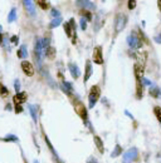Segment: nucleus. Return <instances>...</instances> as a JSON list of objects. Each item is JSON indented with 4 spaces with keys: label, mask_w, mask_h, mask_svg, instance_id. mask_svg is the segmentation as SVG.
<instances>
[{
    "label": "nucleus",
    "mask_w": 161,
    "mask_h": 163,
    "mask_svg": "<svg viewBox=\"0 0 161 163\" xmlns=\"http://www.w3.org/2000/svg\"><path fill=\"white\" fill-rule=\"evenodd\" d=\"M100 94H101V89L100 85H92L91 87V92H89V95H88V101H89V108H93L98 98H100Z\"/></svg>",
    "instance_id": "obj_1"
},
{
    "label": "nucleus",
    "mask_w": 161,
    "mask_h": 163,
    "mask_svg": "<svg viewBox=\"0 0 161 163\" xmlns=\"http://www.w3.org/2000/svg\"><path fill=\"white\" fill-rule=\"evenodd\" d=\"M126 24H127V16L126 15L122 14V13L116 15V19H115V30H116V33L122 31L125 29Z\"/></svg>",
    "instance_id": "obj_2"
},
{
    "label": "nucleus",
    "mask_w": 161,
    "mask_h": 163,
    "mask_svg": "<svg viewBox=\"0 0 161 163\" xmlns=\"http://www.w3.org/2000/svg\"><path fill=\"white\" fill-rule=\"evenodd\" d=\"M127 44L130 45L132 49H138V48L142 46V40H141V39L137 36V34L133 31L131 35L127 36Z\"/></svg>",
    "instance_id": "obj_3"
},
{
    "label": "nucleus",
    "mask_w": 161,
    "mask_h": 163,
    "mask_svg": "<svg viewBox=\"0 0 161 163\" xmlns=\"http://www.w3.org/2000/svg\"><path fill=\"white\" fill-rule=\"evenodd\" d=\"M137 149L136 148H130L128 151H126V153L123 154V158H122V162L123 163H131L133 162L136 158H137Z\"/></svg>",
    "instance_id": "obj_4"
},
{
    "label": "nucleus",
    "mask_w": 161,
    "mask_h": 163,
    "mask_svg": "<svg viewBox=\"0 0 161 163\" xmlns=\"http://www.w3.org/2000/svg\"><path fill=\"white\" fill-rule=\"evenodd\" d=\"M74 110H76V113H77L82 119L87 120V109H86V107H84L83 103L77 102V103L74 104Z\"/></svg>",
    "instance_id": "obj_5"
},
{
    "label": "nucleus",
    "mask_w": 161,
    "mask_h": 163,
    "mask_svg": "<svg viewBox=\"0 0 161 163\" xmlns=\"http://www.w3.org/2000/svg\"><path fill=\"white\" fill-rule=\"evenodd\" d=\"M92 60L96 64H103V57H102V48L101 46H96L93 49V58Z\"/></svg>",
    "instance_id": "obj_6"
},
{
    "label": "nucleus",
    "mask_w": 161,
    "mask_h": 163,
    "mask_svg": "<svg viewBox=\"0 0 161 163\" xmlns=\"http://www.w3.org/2000/svg\"><path fill=\"white\" fill-rule=\"evenodd\" d=\"M22 69L25 73V75H28V77L34 75V67L31 65V63H29L28 60H23L22 61Z\"/></svg>",
    "instance_id": "obj_7"
},
{
    "label": "nucleus",
    "mask_w": 161,
    "mask_h": 163,
    "mask_svg": "<svg viewBox=\"0 0 161 163\" xmlns=\"http://www.w3.org/2000/svg\"><path fill=\"white\" fill-rule=\"evenodd\" d=\"M77 5L78 6H82L83 10L86 11H92L96 9V5L92 3V1H88V0H81V1H77Z\"/></svg>",
    "instance_id": "obj_8"
},
{
    "label": "nucleus",
    "mask_w": 161,
    "mask_h": 163,
    "mask_svg": "<svg viewBox=\"0 0 161 163\" xmlns=\"http://www.w3.org/2000/svg\"><path fill=\"white\" fill-rule=\"evenodd\" d=\"M135 75H136V82H142L144 79V65L136 63L135 64Z\"/></svg>",
    "instance_id": "obj_9"
},
{
    "label": "nucleus",
    "mask_w": 161,
    "mask_h": 163,
    "mask_svg": "<svg viewBox=\"0 0 161 163\" xmlns=\"http://www.w3.org/2000/svg\"><path fill=\"white\" fill-rule=\"evenodd\" d=\"M68 68H69L71 75L73 77L74 79L79 78V75H81V70H79V68H78V65H77V64H74V63H69V64H68Z\"/></svg>",
    "instance_id": "obj_10"
},
{
    "label": "nucleus",
    "mask_w": 161,
    "mask_h": 163,
    "mask_svg": "<svg viewBox=\"0 0 161 163\" xmlns=\"http://www.w3.org/2000/svg\"><path fill=\"white\" fill-rule=\"evenodd\" d=\"M92 73H93V69H92L91 60H86V68H84V83H87L88 82V79L91 78Z\"/></svg>",
    "instance_id": "obj_11"
},
{
    "label": "nucleus",
    "mask_w": 161,
    "mask_h": 163,
    "mask_svg": "<svg viewBox=\"0 0 161 163\" xmlns=\"http://www.w3.org/2000/svg\"><path fill=\"white\" fill-rule=\"evenodd\" d=\"M23 5L25 6V10H27L31 16L35 15V8H34V3H33V1H30V0H24V1H23Z\"/></svg>",
    "instance_id": "obj_12"
},
{
    "label": "nucleus",
    "mask_w": 161,
    "mask_h": 163,
    "mask_svg": "<svg viewBox=\"0 0 161 163\" xmlns=\"http://www.w3.org/2000/svg\"><path fill=\"white\" fill-rule=\"evenodd\" d=\"M27 101V93L25 92H19L16 93V95L14 97V104H22Z\"/></svg>",
    "instance_id": "obj_13"
},
{
    "label": "nucleus",
    "mask_w": 161,
    "mask_h": 163,
    "mask_svg": "<svg viewBox=\"0 0 161 163\" xmlns=\"http://www.w3.org/2000/svg\"><path fill=\"white\" fill-rule=\"evenodd\" d=\"M60 88L63 89V92H64V93H67L68 95H71V94H72L73 85H72L69 82H66V80H63V82H62V84H60Z\"/></svg>",
    "instance_id": "obj_14"
},
{
    "label": "nucleus",
    "mask_w": 161,
    "mask_h": 163,
    "mask_svg": "<svg viewBox=\"0 0 161 163\" xmlns=\"http://www.w3.org/2000/svg\"><path fill=\"white\" fill-rule=\"evenodd\" d=\"M18 57H19L20 59H27L28 52H27V45L25 44H23L19 48V50H18Z\"/></svg>",
    "instance_id": "obj_15"
},
{
    "label": "nucleus",
    "mask_w": 161,
    "mask_h": 163,
    "mask_svg": "<svg viewBox=\"0 0 161 163\" xmlns=\"http://www.w3.org/2000/svg\"><path fill=\"white\" fill-rule=\"evenodd\" d=\"M38 108H37V105H34V104H29V112H30V116H31V118L34 122H37L38 120V110H37Z\"/></svg>",
    "instance_id": "obj_16"
},
{
    "label": "nucleus",
    "mask_w": 161,
    "mask_h": 163,
    "mask_svg": "<svg viewBox=\"0 0 161 163\" xmlns=\"http://www.w3.org/2000/svg\"><path fill=\"white\" fill-rule=\"evenodd\" d=\"M45 57L48 58L49 60H53L56 58V48L53 46H49L47 50H45Z\"/></svg>",
    "instance_id": "obj_17"
},
{
    "label": "nucleus",
    "mask_w": 161,
    "mask_h": 163,
    "mask_svg": "<svg viewBox=\"0 0 161 163\" xmlns=\"http://www.w3.org/2000/svg\"><path fill=\"white\" fill-rule=\"evenodd\" d=\"M94 143H96V147L98 148V151L101 152V153H103L104 152V147H103V142H102V139L98 137V135H94Z\"/></svg>",
    "instance_id": "obj_18"
},
{
    "label": "nucleus",
    "mask_w": 161,
    "mask_h": 163,
    "mask_svg": "<svg viewBox=\"0 0 161 163\" xmlns=\"http://www.w3.org/2000/svg\"><path fill=\"white\" fill-rule=\"evenodd\" d=\"M44 139H45V143L48 144V148L52 151V153H53V156H56V158H57V161H58V163H62L60 162V159H59V157H58V154H57V152L54 151V148H53V146H52V143L49 142V139H48V137L44 134Z\"/></svg>",
    "instance_id": "obj_19"
},
{
    "label": "nucleus",
    "mask_w": 161,
    "mask_h": 163,
    "mask_svg": "<svg viewBox=\"0 0 161 163\" xmlns=\"http://www.w3.org/2000/svg\"><path fill=\"white\" fill-rule=\"evenodd\" d=\"M148 94L151 97H154V98H159L160 97V89L157 88V87H155V85H152L150 88V90H148Z\"/></svg>",
    "instance_id": "obj_20"
},
{
    "label": "nucleus",
    "mask_w": 161,
    "mask_h": 163,
    "mask_svg": "<svg viewBox=\"0 0 161 163\" xmlns=\"http://www.w3.org/2000/svg\"><path fill=\"white\" fill-rule=\"evenodd\" d=\"M15 19H16V9L13 8V9L10 10L9 15H8V21H9V23H13Z\"/></svg>",
    "instance_id": "obj_21"
},
{
    "label": "nucleus",
    "mask_w": 161,
    "mask_h": 163,
    "mask_svg": "<svg viewBox=\"0 0 161 163\" xmlns=\"http://www.w3.org/2000/svg\"><path fill=\"white\" fill-rule=\"evenodd\" d=\"M121 152H122V148H121V146L120 144H116V147H115V149H113V152L111 153V157H117V156H120L121 154Z\"/></svg>",
    "instance_id": "obj_22"
},
{
    "label": "nucleus",
    "mask_w": 161,
    "mask_h": 163,
    "mask_svg": "<svg viewBox=\"0 0 161 163\" xmlns=\"http://www.w3.org/2000/svg\"><path fill=\"white\" fill-rule=\"evenodd\" d=\"M0 94H1V97H3V98L8 97V94H9V90L6 89V87H4L1 83H0Z\"/></svg>",
    "instance_id": "obj_23"
},
{
    "label": "nucleus",
    "mask_w": 161,
    "mask_h": 163,
    "mask_svg": "<svg viewBox=\"0 0 161 163\" xmlns=\"http://www.w3.org/2000/svg\"><path fill=\"white\" fill-rule=\"evenodd\" d=\"M60 23H62V18H56V19H53L52 23H50V28H52V29H53V28H57Z\"/></svg>",
    "instance_id": "obj_24"
},
{
    "label": "nucleus",
    "mask_w": 161,
    "mask_h": 163,
    "mask_svg": "<svg viewBox=\"0 0 161 163\" xmlns=\"http://www.w3.org/2000/svg\"><path fill=\"white\" fill-rule=\"evenodd\" d=\"M154 112H155V116L159 119V122L161 123V107H155L154 108Z\"/></svg>",
    "instance_id": "obj_25"
},
{
    "label": "nucleus",
    "mask_w": 161,
    "mask_h": 163,
    "mask_svg": "<svg viewBox=\"0 0 161 163\" xmlns=\"http://www.w3.org/2000/svg\"><path fill=\"white\" fill-rule=\"evenodd\" d=\"M4 139H5V141H8V142H18V137H15V135H13V134L6 135Z\"/></svg>",
    "instance_id": "obj_26"
},
{
    "label": "nucleus",
    "mask_w": 161,
    "mask_h": 163,
    "mask_svg": "<svg viewBox=\"0 0 161 163\" xmlns=\"http://www.w3.org/2000/svg\"><path fill=\"white\" fill-rule=\"evenodd\" d=\"M9 42H10V40L5 36V39H4V42H3V45H4V48H6V50H8V52H10V45H9Z\"/></svg>",
    "instance_id": "obj_27"
},
{
    "label": "nucleus",
    "mask_w": 161,
    "mask_h": 163,
    "mask_svg": "<svg viewBox=\"0 0 161 163\" xmlns=\"http://www.w3.org/2000/svg\"><path fill=\"white\" fill-rule=\"evenodd\" d=\"M50 15L53 16V19H56V18H60V14H59V11L57 10V9H52Z\"/></svg>",
    "instance_id": "obj_28"
},
{
    "label": "nucleus",
    "mask_w": 161,
    "mask_h": 163,
    "mask_svg": "<svg viewBox=\"0 0 161 163\" xmlns=\"http://www.w3.org/2000/svg\"><path fill=\"white\" fill-rule=\"evenodd\" d=\"M81 28H82V30L87 29V21H86V19H84V18H82V19H81Z\"/></svg>",
    "instance_id": "obj_29"
},
{
    "label": "nucleus",
    "mask_w": 161,
    "mask_h": 163,
    "mask_svg": "<svg viewBox=\"0 0 161 163\" xmlns=\"http://www.w3.org/2000/svg\"><path fill=\"white\" fill-rule=\"evenodd\" d=\"M38 5H40L42 9H44V10L49 8V3H44V1H38Z\"/></svg>",
    "instance_id": "obj_30"
},
{
    "label": "nucleus",
    "mask_w": 161,
    "mask_h": 163,
    "mask_svg": "<svg viewBox=\"0 0 161 163\" xmlns=\"http://www.w3.org/2000/svg\"><path fill=\"white\" fill-rule=\"evenodd\" d=\"M14 88H15V92H16V93H19V90H20V83H19V80H18V79H15Z\"/></svg>",
    "instance_id": "obj_31"
},
{
    "label": "nucleus",
    "mask_w": 161,
    "mask_h": 163,
    "mask_svg": "<svg viewBox=\"0 0 161 163\" xmlns=\"http://www.w3.org/2000/svg\"><path fill=\"white\" fill-rule=\"evenodd\" d=\"M127 6H128V9H130V10H132V9L136 6V1H135V0H130V1H128V4H127Z\"/></svg>",
    "instance_id": "obj_32"
},
{
    "label": "nucleus",
    "mask_w": 161,
    "mask_h": 163,
    "mask_svg": "<svg viewBox=\"0 0 161 163\" xmlns=\"http://www.w3.org/2000/svg\"><path fill=\"white\" fill-rule=\"evenodd\" d=\"M10 43H12V44H18V43H19V38H18V36H16V35H14V36H12V39H10Z\"/></svg>",
    "instance_id": "obj_33"
},
{
    "label": "nucleus",
    "mask_w": 161,
    "mask_h": 163,
    "mask_svg": "<svg viewBox=\"0 0 161 163\" xmlns=\"http://www.w3.org/2000/svg\"><path fill=\"white\" fill-rule=\"evenodd\" d=\"M15 112H16V113H22V112H23L22 104H16V105H15Z\"/></svg>",
    "instance_id": "obj_34"
},
{
    "label": "nucleus",
    "mask_w": 161,
    "mask_h": 163,
    "mask_svg": "<svg viewBox=\"0 0 161 163\" xmlns=\"http://www.w3.org/2000/svg\"><path fill=\"white\" fill-rule=\"evenodd\" d=\"M154 39H155V42H156V43L161 44V33L159 34V35H155V38H154Z\"/></svg>",
    "instance_id": "obj_35"
},
{
    "label": "nucleus",
    "mask_w": 161,
    "mask_h": 163,
    "mask_svg": "<svg viewBox=\"0 0 161 163\" xmlns=\"http://www.w3.org/2000/svg\"><path fill=\"white\" fill-rule=\"evenodd\" d=\"M87 163H98V162H97V159H96L94 157H89V158H88V161H87Z\"/></svg>",
    "instance_id": "obj_36"
},
{
    "label": "nucleus",
    "mask_w": 161,
    "mask_h": 163,
    "mask_svg": "<svg viewBox=\"0 0 161 163\" xmlns=\"http://www.w3.org/2000/svg\"><path fill=\"white\" fill-rule=\"evenodd\" d=\"M142 84L144 85H151V82L148 79H142Z\"/></svg>",
    "instance_id": "obj_37"
},
{
    "label": "nucleus",
    "mask_w": 161,
    "mask_h": 163,
    "mask_svg": "<svg viewBox=\"0 0 161 163\" xmlns=\"http://www.w3.org/2000/svg\"><path fill=\"white\" fill-rule=\"evenodd\" d=\"M125 114H126L127 117H130L131 119H133V116H132V114L130 113V112H128V110H125Z\"/></svg>",
    "instance_id": "obj_38"
},
{
    "label": "nucleus",
    "mask_w": 161,
    "mask_h": 163,
    "mask_svg": "<svg viewBox=\"0 0 161 163\" xmlns=\"http://www.w3.org/2000/svg\"><path fill=\"white\" fill-rule=\"evenodd\" d=\"M3 42H4V35L0 34V45H3Z\"/></svg>",
    "instance_id": "obj_39"
},
{
    "label": "nucleus",
    "mask_w": 161,
    "mask_h": 163,
    "mask_svg": "<svg viewBox=\"0 0 161 163\" xmlns=\"http://www.w3.org/2000/svg\"><path fill=\"white\" fill-rule=\"evenodd\" d=\"M157 4H159V6H160V10H161V0H160V1H157Z\"/></svg>",
    "instance_id": "obj_40"
},
{
    "label": "nucleus",
    "mask_w": 161,
    "mask_h": 163,
    "mask_svg": "<svg viewBox=\"0 0 161 163\" xmlns=\"http://www.w3.org/2000/svg\"><path fill=\"white\" fill-rule=\"evenodd\" d=\"M34 163H39V162H38V161H35V162H34Z\"/></svg>",
    "instance_id": "obj_41"
}]
</instances>
